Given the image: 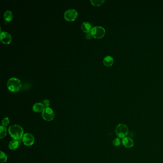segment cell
Segmentation results:
<instances>
[{
  "mask_svg": "<svg viewBox=\"0 0 163 163\" xmlns=\"http://www.w3.org/2000/svg\"><path fill=\"white\" fill-rule=\"evenodd\" d=\"M8 132L11 137L15 140H20L24 135L23 128L18 124L11 125L9 128Z\"/></svg>",
  "mask_w": 163,
  "mask_h": 163,
  "instance_id": "obj_1",
  "label": "cell"
},
{
  "mask_svg": "<svg viewBox=\"0 0 163 163\" xmlns=\"http://www.w3.org/2000/svg\"><path fill=\"white\" fill-rule=\"evenodd\" d=\"M7 87L11 92H17L21 89V81L16 78H11L7 81Z\"/></svg>",
  "mask_w": 163,
  "mask_h": 163,
  "instance_id": "obj_2",
  "label": "cell"
},
{
  "mask_svg": "<svg viewBox=\"0 0 163 163\" xmlns=\"http://www.w3.org/2000/svg\"><path fill=\"white\" fill-rule=\"evenodd\" d=\"M129 128L124 123H119L115 128V133L117 137L123 139L126 137L129 133Z\"/></svg>",
  "mask_w": 163,
  "mask_h": 163,
  "instance_id": "obj_3",
  "label": "cell"
},
{
  "mask_svg": "<svg viewBox=\"0 0 163 163\" xmlns=\"http://www.w3.org/2000/svg\"><path fill=\"white\" fill-rule=\"evenodd\" d=\"M105 30L103 27L101 26H96L92 28L91 30V34L94 39H101L103 37L105 34Z\"/></svg>",
  "mask_w": 163,
  "mask_h": 163,
  "instance_id": "obj_4",
  "label": "cell"
},
{
  "mask_svg": "<svg viewBox=\"0 0 163 163\" xmlns=\"http://www.w3.org/2000/svg\"><path fill=\"white\" fill-rule=\"evenodd\" d=\"M55 113L53 110L51 108H45L44 110L42 112V117L43 119L47 121V122H51L55 118Z\"/></svg>",
  "mask_w": 163,
  "mask_h": 163,
  "instance_id": "obj_5",
  "label": "cell"
},
{
  "mask_svg": "<svg viewBox=\"0 0 163 163\" xmlns=\"http://www.w3.org/2000/svg\"><path fill=\"white\" fill-rule=\"evenodd\" d=\"M78 16V13L76 10L70 9L67 10L64 13V18L67 21H74Z\"/></svg>",
  "mask_w": 163,
  "mask_h": 163,
  "instance_id": "obj_6",
  "label": "cell"
},
{
  "mask_svg": "<svg viewBox=\"0 0 163 163\" xmlns=\"http://www.w3.org/2000/svg\"><path fill=\"white\" fill-rule=\"evenodd\" d=\"M22 139L24 144L27 146H32L35 141L34 136L30 133H24Z\"/></svg>",
  "mask_w": 163,
  "mask_h": 163,
  "instance_id": "obj_7",
  "label": "cell"
},
{
  "mask_svg": "<svg viewBox=\"0 0 163 163\" xmlns=\"http://www.w3.org/2000/svg\"><path fill=\"white\" fill-rule=\"evenodd\" d=\"M0 40L3 44H10L12 41L11 35L7 32H1L0 34Z\"/></svg>",
  "mask_w": 163,
  "mask_h": 163,
  "instance_id": "obj_8",
  "label": "cell"
},
{
  "mask_svg": "<svg viewBox=\"0 0 163 163\" xmlns=\"http://www.w3.org/2000/svg\"><path fill=\"white\" fill-rule=\"evenodd\" d=\"M122 145L126 148H131L134 146V142L132 138L129 137H126L122 141Z\"/></svg>",
  "mask_w": 163,
  "mask_h": 163,
  "instance_id": "obj_9",
  "label": "cell"
},
{
  "mask_svg": "<svg viewBox=\"0 0 163 163\" xmlns=\"http://www.w3.org/2000/svg\"><path fill=\"white\" fill-rule=\"evenodd\" d=\"M104 65L106 67H111L114 63V59L111 55H108L104 58L103 60Z\"/></svg>",
  "mask_w": 163,
  "mask_h": 163,
  "instance_id": "obj_10",
  "label": "cell"
},
{
  "mask_svg": "<svg viewBox=\"0 0 163 163\" xmlns=\"http://www.w3.org/2000/svg\"><path fill=\"white\" fill-rule=\"evenodd\" d=\"M81 28L82 31L86 34L91 32V30L92 29L91 24L88 22H85L82 23L81 26Z\"/></svg>",
  "mask_w": 163,
  "mask_h": 163,
  "instance_id": "obj_11",
  "label": "cell"
},
{
  "mask_svg": "<svg viewBox=\"0 0 163 163\" xmlns=\"http://www.w3.org/2000/svg\"><path fill=\"white\" fill-rule=\"evenodd\" d=\"M44 109H45V107H44V105L42 103H41V102H37L33 105V111L34 112H42Z\"/></svg>",
  "mask_w": 163,
  "mask_h": 163,
  "instance_id": "obj_12",
  "label": "cell"
},
{
  "mask_svg": "<svg viewBox=\"0 0 163 163\" xmlns=\"http://www.w3.org/2000/svg\"><path fill=\"white\" fill-rule=\"evenodd\" d=\"M19 146V141L13 140L9 142L8 145V147L11 150H15L18 148Z\"/></svg>",
  "mask_w": 163,
  "mask_h": 163,
  "instance_id": "obj_13",
  "label": "cell"
},
{
  "mask_svg": "<svg viewBox=\"0 0 163 163\" xmlns=\"http://www.w3.org/2000/svg\"><path fill=\"white\" fill-rule=\"evenodd\" d=\"M4 19L6 22H10L11 21L13 18V14L12 12L9 10H7L4 14Z\"/></svg>",
  "mask_w": 163,
  "mask_h": 163,
  "instance_id": "obj_14",
  "label": "cell"
},
{
  "mask_svg": "<svg viewBox=\"0 0 163 163\" xmlns=\"http://www.w3.org/2000/svg\"><path fill=\"white\" fill-rule=\"evenodd\" d=\"M7 133V129L6 127L1 125L0 126V138L3 139L5 137Z\"/></svg>",
  "mask_w": 163,
  "mask_h": 163,
  "instance_id": "obj_15",
  "label": "cell"
},
{
  "mask_svg": "<svg viewBox=\"0 0 163 163\" xmlns=\"http://www.w3.org/2000/svg\"><path fill=\"white\" fill-rule=\"evenodd\" d=\"M105 2L104 0H91V3L94 6H99L103 4Z\"/></svg>",
  "mask_w": 163,
  "mask_h": 163,
  "instance_id": "obj_16",
  "label": "cell"
},
{
  "mask_svg": "<svg viewBox=\"0 0 163 163\" xmlns=\"http://www.w3.org/2000/svg\"><path fill=\"white\" fill-rule=\"evenodd\" d=\"M8 157L7 155L4 152L2 151H1V154H0V161L1 163H5L7 161Z\"/></svg>",
  "mask_w": 163,
  "mask_h": 163,
  "instance_id": "obj_17",
  "label": "cell"
},
{
  "mask_svg": "<svg viewBox=\"0 0 163 163\" xmlns=\"http://www.w3.org/2000/svg\"><path fill=\"white\" fill-rule=\"evenodd\" d=\"M121 143H122V141H121V139L118 137L115 138L112 141V144L114 146H120Z\"/></svg>",
  "mask_w": 163,
  "mask_h": 163,
  "instance_id": "obj_18",
  "label": "cell"
},
{
  "mask_svg": "<svg viewBox=\"0 0 163 163\" xmlns=\"http://www.w3.org/2000/svg\"><path fill=\"white\" fill-rule=\"evenodd\" d=\"M9 123H10V120H9V118L5 117L3 119L2 122H1V124H2L1 125H3V126H4V127H6L8 125Z\"/></svg>",
  "mask_w": 163,
  "mask_h": 163,
  "instance_id": "obj_19",
  "label": "cell"
},
{
  "mask_svg": "<svg viewBox=\"0 0 163 163\" xmlns=\"http://www.w3.org/2000/svg\"><path fill=\"white\" fill-rule=\"evenodd\" d=\"M43 104L44 105L45 108H48V107H49L50 105V102L48 99H44L43 102Z\"/></svg>",
  "mask_w": 163,
  "mask_h": 163,
  "instance_id": "obj_20",
  "label": "cell"
},
{
  "mask_svg": "<svg viewBox=\"0 0 163 163\" xmlns=\"http://www.w3.org/2000/svg\"><path fill=\"white\" fill-rule=\"evenodd\" d=\"M86 39H91L92 37V35L91 34V32H89V33H87L86 36Z\"/></svg>",
  "mask_w": 163,
  "mask_h": 163,
  "instance_id": "obj_21",
  "label": "cell"
}]
</instances>
